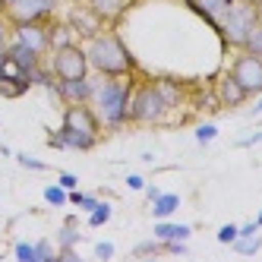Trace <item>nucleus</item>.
<instances>
[{
    "instance_id": "obj_1",
    "label": "nucleus",
    "mask_w": 262,
    "mask_h": 262,
    "mask_svg": "<svg viewBox=\"0 0 262 262\" xmlns=\"http://www.w3.org/2000/svg\"><path fill=\"white\" fill-rule=\"evenodd\" d=\"M129 95H133V82L126 76H104L92 89V111L98 114L101 123L107 126H123L126 123V111H129Z\"/></svg>"
},
{
    "instance_id": "obj_2",
    "label": "nucleus",
    "mask_w": 262,
    "mask_h": 262,
    "mask_svg": "<svg viewBox=\"0 0 262 262\" xmlns=\"http://www.w3.org/2000/svg\"><path fill=\"white\" fill-rule=\"evenodd\" d=\"M89 41L92 45L85 51V57H89V67L95 73H101V76H129V73L136 70L133 54L126 51V45L117 38V35L98 32V35H92Z\"/></svg>"
},
{
    "instance_id": "obj_3",
    "label": "nucleus",
    "mask_w": 262,
    "mask_h": 262,
    "mask_svg": "<svg viewBox=\"0 0 262 262\" xmlns=\"http://www.w3.org/2000/svg\"><path fill=\"white\" fill-rule=\"evenodd\" d=\"M218 23H221V29H218L221 41H224V45H240V48H243L247 35H250L253 26L259 23V19H256V10H253V0H234V4L221 13Z\"/></svg>"
},
{
    "instance_id": "obj_4",
    "label": "nucleus",
    "mask_w": 262,
    "mask_h": 262,
    "mask_svg": "<svg viewBox=\"0 0 262 262\" xmlns=\"http://www.w3.org/2000/svg\"><path fill=\"white\" fill-rule=\"evenodd\" d=\"M51 73L54 79H85L89 76V57L79 45H63V48H54L51 54Z\"/></svg>"
},
{
    "instance_id": "obj_5",
    "label": "nucleus",
    "mask_w": 262,
    "mask_h": 262,
    "mask_svg": "<svg viewBox=\"0 0 262 262\" xmlns=\"http://www.w3.org/2000/svg\"><path fill=\"white\" fill-rule=\"evenodd\" d=\"M161 117H164V101H161V95L155 92V85L148 82V85L133 89L126 120H133V123H158Z\"/></svg>"
},
{
    "instance_id": "obj_6",
    "label": "nucleus",
    "mask_w": 262,
    "mask_h": 262,
    "mask_svg": "<svg viewBox=\"0 0 262 262\" xmlns=\"http://www.w3.org/2000/svg\"><path fill=\"white\" fill-rule=\"evenodd\" d=\"M54 7H57V0H13V4H7V16H4V19L10 26L45 23V19H51Z\"/></svg>"
},
{
    "instance_id": "obj_7",
    "label": "nucleus",
    "mask_w": 262,
    "mask_h": 262,
    "mask_svg": "<svg viewBox=\"0 0 262 262\" xmlns=\"http://www.w3.org/2000/svg\"><path fill=\"white\" fill-rule=\"evenodd\" d=\"M231 73L237 76V82L247 89L250 95H262V57H259V54L243 51L240 57L234 60Z\"/></svg>"
},
{
    "instance_id": "obj_8",
    "label": "nucleus",
    "mask_w": 262,
    "mask_h": 262,
    "mask_svg": "<svg viewBox=\"0 0 262 262\" xmlns=\"http://www.w3.org/2000/svg\"><path fill=\"white\" fill-rule=\"evenodd\" d=\"M63 126L67 129H76V133H85L92 139H98L101 120H98L95 111H92L89 101H79V104H67L63 107Z\"/></svg>"
},
{
    "instance_id": "obj_9",
    "label": "nucleus",
    "mask_w": 262,
    "mask_h": 262,
    "mask_svg": "<svg viewBox=\"0 0 262 262\" xmlns=\"http://www.w3.org/2000/svg\"><path fill=\"white\" fill-rule=\"evenodd\" d=\"M10 38L26 45V48H32L35 54H41V57L51 51V35H48L45 23H19V26L10 29Z\"/></svg>"
},
{
    "instance_id": "obj_10",
    "label": "nucleus",
    "mask_w": 262,
    "mask_h": 262,
    "mask_svg": "<svg viewBox=\"0 0 262 262\" xmlns=\"http://www.w3.org/2000/svg\"><path fill=\"white\" fill-rule=\"evenodd\" d=\"M92 89H95V82H89V79H57V85H54V92L63 98V104L89 101L92 98Z\"/></svg>"
},
{
    "instance_id": "obj_11",
    "label": "nucleus",
    "mask_w": 262,
    "mask_h": 262,
    "mask_svg": "<svg viewBox=\"0 0 262 262\" xmlns=\"http://www.w3.org/2000/svg\"><path fill=\"white\" fill-rule=\"evenodd\" d=\"M186 4H190V10H193L196 16H202V19L218 32V29H221V23H218V19H221V13L228 10L234 0H186Z\"/></svg>"
},
{
    "instance_id": "obj_12",
    "label": "nucleus",
    "mask_w": 262,
    "mask_h": 262,
    "mask_svg": "<svg viewBox=\"0 0 262 262\" xmlns=\"http://www.w3.org/2000/svg\"><path fill=\"white\" fill-rule=\"evenodd\" d=\"M247 98H250V92L237 82L234 73H228V76L218 82V104H224V107H240Z\"/></svg>"
},
{
    "instance_id": "obj_13",
    "label": "nucleus",
    "mask_w": 262,
    "mask_h": 262,
    "mask_svg": "<svg viewBox=\"0 0 262 262\" xmlns=\"http://www.w3.org/2000/svg\"><path fill=\"white\" fill-rule=\"evenodd\" d=\"M7 57H10L16 67H23L26 73H32V70L41 67V54H35L32 48H26V45H19V41H13V38H10V45H7Z\"/></svg>"
},
{
    "instance_id": "obj_14",
    "label": "nucleus",
    "mask_w": 262,
    "mask_h": 262,
    "mask_svg": "<svg viewBox=\"0 0 262 262\" xmlns=\"http://www.w3.org/2000/svg\"><path fill=\"white\" fill-rule=\"evenodd\" d=\"M95 142H98V139H92V136H85V133H76V129H67V126H60L57 139H51L54 148H76V152H89Z\"/></svg>"
},
{
    "instance_id": "obj_15",
    "label": "nucleus",
    "mask_w": 262,
    "mask_h": 262,
    "mask_svg": "<svg viewBox=\"0 0 262 262\" xmlns=\"http://www.w3.org/2000/svg\"><path fill=\"white\" fill-rule=\"evenodd\" d=\"M152 85H155V92H158L161 101H164V111L180 107V101H183V89H180L177 82H171V79H155Z\"/></svg>"
},
{
    "instance_id": "obj_16",
    "label": "nucleus",
    "mask_w": 262,
    "mask_h": 262,
    "mask_svg": "<svg viewBox=\"0 0 262 262\" xmlns=\"http://www.w3.org/2000/svg\"><path fill=\"white\" fill-rule=\"evenodd\" d=\"M155 237L161 243H167V240H186V237H193V231H190V224H174V221L161 218L155 224Z\"/></svg>"
},
{
    "instance_id": "obj_17",
    "label": "nucleus",
    "mask_w": 262,
    "mask_h": 262,
    "mask_svg": "<svg viewBox=\"0 0 262 262\" xmlns=\"http://www.w3.org/2000/svg\"><path fill=\"white\" fill-rule=\"evenodd\" d=\"M79 29L82 38H92V35H98V13L95 10H79L73 16V32Z\"/></svg>"
},
{
    "instance_id": "obj_18",
    "label": "nucleus",
    "mask_w": 262,
    "mask_h": 262,
    "mask_svg": "<svg viewBox=\"0 0 262 262\" xmlns=\"http://www.w3.org/2000/svg\"><path fill=\"white\" fill-rule=\"evenodd\" d=\"M180 209V196L177 193H161L155 202H152V215L161 221V218H171L174 212Z\"/></svg>"
},
{
    "instance_id": "obj_19",
    "label": "nucleus",
    "mask_w": 262,
    "mask_h": 262,
    "mask_svg": "<svg viewBox=\"0 0 262 262\" xmlns=\"http://www.w3.org/2000/svg\"><path fill=\"white\" fill-rule=\"evenodd\" d=\"M89 4L101 19H114V16H120L126 10V0H89Z\"/></svg>"
},
{
    "instance_id": "obj_20",
    "label": "nucleus",
    "mask_w": 262,
    "mask_h": 262,
    "mask_svg": "<svg viewBox=\"0 0 262 262\" xmlns=\"http://www.w3.org/2000/svg\"><path fill=\"white\" fill-rule=\"evenodd\" d=\"M29 79H7V76H0V95L4 98H19L29 92Z\"/></svg>"
},
{
    "instance_id": "obj_21",
    "label": "nucleus",
    "mask_w": 262,
    "mask_h": 262,
    "mask_svg": "<svg viewBox=\"0 0 262 262\" xmlns=\"http://www.w3.org/2000/svg\"><path fill=\"white\" fill-rule=\"evenodd\" d=\"M231 247H234L240 256H256L259 247H262V237H256V234H250V237H237Z\"/></svg>"
},
{
    "instance_id": "obj_22",
    "label": "nucleus",
    "mask_w": 262,
    "mask_h": 262,
    "mask_svg": "<svg viewBox=\"0 0 262 262\" xmlns=\"http://www.w3.org/2000/svg\"><path fill=\"white\" fill-rule=\"evenodd\" d=\"M48 35H51V48H63L73 41V26H54L48 29Z\"/></svg>"
},
{
    "instance_id": "obj_23",
    "label": "nucleus",
    "mask_w": 262,
    "mask_h": 262,
    "mask_svg": "<svg viewBox=\"0 0 262 262\" xmlns=\"http://www.w3.org/2000/svg\"><path fill=\"white\" fill-rule=\"evenodd\" d=\"M111 221V202H101L95 205V212H89V228H101V224Z\"/></svg>"
},
{
    "instance_id": "obj_24",
    "label": "nucleus",
    "mask_w": 262,
    "mask_h": 262,
    "mask_svg": "<svg viewBox=\"0 0 262 262\" xmlns=\"http://www.w3.org/2000/svg\"><path fill=\"white\" fill-rule=\"evenodd\" d=\"M57 240H60V247H76V243L82 240L79 231H76V221H67L60 228V234H57Z\"/></svg>"
},
{
    "instance_id": "obj_25",
    "label": "nucleus",
    "mask_w": 262,
    "mask_h": 262,
    "mask_svg": "<svg viewBox=\"0 0 262 262\" xmlns=\"http://www.w3.org/2000/svg\"><path fill=\"white\" fill-rule=\"evenodd\" d=\"M45 202L54 205V209H63L67 205V190L57 183V186H45Z\"/></svg>"
},
{
    "instance_id": "obj_26",
    "label": "nucleus",
    "mask_w": 262,
    "mask_h": 262,
    "mask_svg": "<svg viewBox=\"0 0 262 262\" xmlns=\"http://www.w3.org/2000/svg\"><path fill=\"white\" fill-rule=\"evenodd\" d=\"M243 51L259 54V57H262V23H256V26H253V32L247 35V41H243Z\"/></svg>"
},
{
    "instance_id": "obj_27",
    "label": "nucleus",
    "mask_w": 262,
    "mask_h": 262,
    "mask_svg": "<svg viewBox=\"0 0 262 262\" xmlns=\"http://www.w3.org/2000/svg\"><path fill=\"white\" fill-rule=\"evenodd\" d=\"M35 247V262H51V259H57V253H54V247L48 240H38V243H32Z\"/></svg>"
},
{
    "instance_id": "obj_28",
    "label": "nucleus",
    "mask_w": 262,
    "mask_h": 262,
    "mask_svg": "<svg viewBox=\"0 0 262 262\" xmlns=\"http://www.w3.org/2000/svg\"><path fill=\"white\" fill-rule=\"evenodd\" d=\"M193 136H196V142H202V145H205V142H212V139L218 136V126H215V123H202V126H196V129H193Z\"/></svg>"
},
{
    "instance_id": "obj_29",
    "label": "nucleus",
    "mask_w": 262,
    "mask_h": 262,
    "mask_svg": "<svg viewBox=\"0 0 262 262\" xmlns=\"http://www.w3.org/2000/svg\"><path fill=\"white\" fill-rule=\"evenodd\" d=\"M16 164H23V167H29V171H48V164H45V161H38V158H32V155H26V152H16Z\"/></svg>"
},
{
    "instance_id": "obj_30",
    "label": "nucleus",
    "mask_w": 262,
    "mask_h": 262,
    "mask_svg": "<svg viewBox=\"0 0 262 262\" xmlns=\"http://www.w3.org/2000/svg\"><path fill=\"white\" fill-rule=\"evenodd\" d=\"M164 247V243L155 237V240H145V243H136V247H133V256H152V253H158Z\"/></svg>"
},
{
    "instance_id": "obj_31",
    "label": "nucleus",
    "mask_w": 262,
    "mask_h": 262,
    "mask_svg": "<svg viewBox=\"0 0 262 262\" xmlns=\"http://www.w3.org/2000/svg\"><path fill=\"white\" fill-rule=\"evenodd\" d=\"M13 253H16V259H19V262H35V247H32V243H26V240L16 243Z\"/></svg>"
},
{
    "instance_id": "obj_32",
    "label": "nucleus",
    "mask_w": 262,
    "mask_h": 262,
    "mask_svg": "<svg viewBox=\"0 0 262 262\" xmlns=\"http://www.w3.org/2000/svg\"><path fill=\"white\" fill-rule=\"evenodd\" d=\"M234 240H237V224H224V228L218 231V243H224V247H231Z\"/></svg>"
},
{
    "instance_id": "obj_33",
    "label": "nucleus",
    "mask_w": 262,
    "mask_h": 262,
    "mask_svg": "<svg viewBox=\"0 0 262 262\" xmlns=\"http://www.w3.org/2000/svg\"><path fill=\"white\" fill-rule=\"evenodd\" d=\"M161 250L171 253V256H186V240H167Z\"/></svg>"
},
{
    "instance_id": "obj_34",
    "label": "nucleus",
    "mask_w": 262,
    "mask_h": 262,
    "mask_svg": "<svg viewBox=\"0 0 262 262\" xmlns=\"http://www.w3.org/2000/svg\"><path fill=\"white\" fill-rule=\"evenodd\" d=\"M114 243H107V240H101V243H95V256L98 259H114Z\"/></svg>"
},
{
    "instance_id": "obj_35",
    "label": "nucleus",
    "mask_w": 262,
    "mask_h": 262,
    "mask_svg": "<svg viewBox=\"0 0 262 262\" xmlns=\"http://www.w3.org/2000/svg\"><path fill=\"white\" fill-rule=\"evenodd\" d=\"M60 186H63L67 193H70V190H76V186H79V177H76V174H67V171H63V174H60Z\"/></svg>"
},
{
    "instance_id": "obj_36",
    "label": "nucleus",
    "mask_w": 262,
    "mask_h": 262,
    "mask_svg": "<svg viewBox=\"0 0 262 262\" xmlns=\"http://www.w3.org/2000/svg\"><path fill=\"white\" fill-rule=\"evenodd\" d=\"M7 45H10V23L0 19V51H7Z\"/></svg>"
},
{
    "instance_id": "obj_37",
    "label": "nucleus",
    "mask_w": 262,
    "mask_h": 262,
    "mask_svg": "<svg viewBox=\"0 0 262 262\" xmlns=\"http://www.w3.org/2000/svg\"><path fill=\"white\" fill-rule=\"evenodd\" d=\"M95 205H98V196H85L82 193V199H79V209L82 212H95Z\"/></svg>"
},
{
    "instance_id": "obj_38",
    "label": "nucleus",
    "mask_w": 262,
    "mask_h": 262,
    "mask_svg": "<svg viewBox=\"0 0 262 262\" xmlns=\"http://www.w3.org/2000/svg\"><path fill=\"white\" fill-rule=\"evenodd\" d=\"M250 234H259V221H247L243 228H237V237H250Z\"/></svg>"
},
{
    "instance_id": "obj_39",
    "label": "nucleus",
    "mask_w": 262,
    "mask_h": 262,
    "mask_svg": "<svg viewBox=\"0 0 262 262\" xmlns=\"http://www.w3.org/2000/svg\"><path fill=\"white\" fill-rule=\"evenodd\" d=\"M126 186H129V190H145V180H142L139 174H129V177H126Z\"/></svg>"
},
{
    "instance_id": "obj_40",
    "label": "nucleus",
    "mask_w": 262,
    "mask_h": 262,
    "mask_svg": "<svg viewBox=\"0 0 262 262\" xmlns=\"http://www.w3.org/2000/svg\"><path fill=\"white\" fill-rule=\"evenodd\" d=\"M259 142H262V129H259L256 136H247V139H240L237 145H240V148H253V145H259Z\"/></svg>"
},
{
    "instance_id": "obj_41",
    "label": "nucleus",
    "mask_w": 262,
    "mask_h": 262,
    "mask_svg": "<svg viewBox=\"0 0 262 262\" xmlns=\"http://www.w3.org/2000/svg\"><path fill=\"white\" fill-rule=\"evenodd\" d=\"M145 196H148V202H155V199L161 196V190H158V186H148V183H145Z\"/></svg>"
},
{
    "instance_id": "obj_42",
    "label": "nucleus",
    "mask_w": 262,
    "mask_h": 262,
    "mask_svg": "<svg viewBox=\"0 0 262 262\" xmlns=\"http://www.w3.org/2000/svg\"><path fill=\"white\" fill-rule=\"evenodd\" d=\"M253 10H256V19L262 23V0H253Z\"/></svg>"
},
{
    "instance_id": "obj_43",
    "label": "nucleus",
    "mask_w": 262,
    "mask_h": 262,
    "mask_svg": "<svg viewBox=\"0 0 262 262\" xmlns=\"http://www.w3.org/2000/svg\"><path fill=\"white\" fill-rule=\"evenodd\" d=\"M7 16V0H0V19Z\"/></svg>"
},
{
    "instance_id": "obj_44",
    "label": "nucleus",
    "mask_w": 262,
    "mask_h": 262,
    "mask_svg": "<svg viewBox=\"0 0 262 262\" xmlns=\"http://www.w3.org/2000/svg\"><path fill=\"white\" fill-rule=\"evenodd\" d=\"M253 114H262V98H259V101L253 104Z\"/></svg>"
},
{
    "instance_id": "obj_45",
    "label": "nucleus",
    "mask_w": 262,
    "mask_h": 262,
    "mask_svg": "<svg viewBox=\"0 0 262 262\" xmlns=\"http://www.w3.org/2000/svg\"><path fill=\"white\" fill-rule=\"evenodd\" d=\"M7 60V51H0V63H4Z\"/></svg>"
},
{
    "instance_id": "obj_46",
    "label": "nucleus",
    "mask_w": 262,
    "mask_h": 262,
    "mask_svg": "<svg viewBox=\"0 0 262 262\" xmlns=\"http://www.w3.org/2000/svg\"><path fill=\"white\" fill-rule=\"evenodd\" d=\"M256 221H259V228H262V209H259V218H256Z\"/></svg>"
},
{
    "instance_id": "obj_47",
    "label": "nucleus",
    "mask_w": 262,
    "mask_h": 262,
    "mask_svg": "<svg viewBox=\"0 0 262 262\" xmlns=\"http://www.w3.org/2000/svg\"><path fill=\"white\" fill-rule=\"evenodd\" d=\"M7 4H13V0H7Z\"/></svg>"
}]
</instances>
